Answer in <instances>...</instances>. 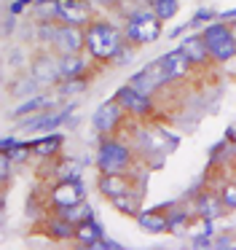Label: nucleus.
<instances>
[{
    "label": "nucleus",
    "instance_id": "nucleus-8",
    "mask_svg": "<svg viewBox=\"0 0 236 250\" xmlns=\"http://www.w3.org/2000/svg\"><path fill=\"white\" fill-rule=\"evenodd\" d=\"M123 113H126V110H123V105L118 103L116 97H113V100L102 103L99 108L94 110V116H91V124H94V129H97V132L107 135V132H113L118 124H121Z\"/></svg>",
    "mask_w": 236,
    "mask_h": 250
},
{
    "label": "nucleus",
    "instance_id": "nucleus-34",
    "mask_svg": "<svg viewBox=\"0 0 236 250\" xmlns=\"http://www.w3.org/2000/svg\"><path fill=\"white\" fill-rule=\"evenodd\" d=\"M215 248H234V239L231 237H215Z\"/></svg>",
    "mask_w": 236,
    "mask_h": 250
},
{
    "label": "nucleus",
    "instance_id": "nucleus-2",
    "mask_svg": "<svg viewBox=\"0 0 236 250\" xmlns=\"http://www.w3.org/2000/svg\"><path fill=\"white\" fill-rule=\"evenodd\" d=\"M201 38L215 62H228L236 57V35L231 30V24L223 22V19L220 22H209L201 30Z\"/></svg>",
    "mask_w": 236,
    "mask_h": 250
},
{
    "label": "nucleus",
    "instance_id": "nucleus-4",
    "mask_svg": "<svg viewBox=\"0 0 236 250\" xmlns=\"http://www.w3.org/2000/svg\"><path fill=\"white\" fill-rule=\"evenodd\" d=\"M99 172H126L132 167V151L121 140H102L97 151Z\"/></svg>",
    "mask_w": 236,
    "mask_h": 250
},
{
    "label": "nucleus",
    "instance_id": "nucleus-25",
    "mask_svg": "<svg viewBox=\"0 0 236 250\" xmlns=\"http://www.w3.org/2000/svg\"><path fill=\"white\" fill-rule=\"evenodd\" d=\"M166 218H169V231H172V234H182V231L188 229V223H191L188 210H172Z\"/></svg>",
    "mask_w": 236,
    "mask_h": 250
},
{
    "label": "nucleus",
    "instance_id": "nucleus-13",
    "mask_svg": "<svg viewBox=\"0 0 236 250\" xmlns=\"http://www.w3.org/2000/svg\"><path fill=\"white\" fill-rule=\"evenodd\" d=\"M64 146V135L62 132H48V135H40L35 140H30V148L35 156H43V159H51L62 151Z\"/></svg>",
    "mask_w": 236,
    "mask_h": 250
},
{
    "label": "nucleus",
    "instance_id": "nucleus-14",
    "mask_svg": "<svg viewBox=\"0 0 236 250\" xmlns=\"http://www.w3.org/2000/svg\"><path fill=\"white\" fill-rule=\"evenodd\" d=\"M89 67V60L83 54H62L57 60V70H59V78H80L83 70Z\"/></svg>",
    "mask_w": 236,
    "mask_h": 250
},
{
    "label": "nucleus",
    "instance_id": "nucleus-35",
    "mask_svg": "<svg viewBox=\"0 0 236 250\" xmlns=\"http://www.w3.org/2000/svg\"><path fill=\"white\" fill-rule=\"evenodd\" d=\"M220 19H223V22H231V19H234V22H236V8H231V11H223V14H220Z\"/></svg>",
    "mask_w": 236,
    "mask_h": 250
},
{
    "label": "nucleus",
    "instance_id": "nucleus-10",
    "mask_svg": "<svg viewBox=\"0 0 236 250\" xmlns=\"http://www.w3.org/2000/svg\"><path fill=\"white\" fill-rule=\"evenodd\" d=\"M73 108H59V110H40L35 119H30L27 124H21V129L27 132H40V135H48V132H57V126L64 124V119L70 116Z\"/></svg>",
    "mask_w": 236,
    "mask_h": 250
},
{
    "label": "nucleus",
    "instance_id": "nucleus-29",
    "mask_svg": "<svg viewBox=\"0 0 236 250\" xmlns=\"http://www.w3.org/2000/svg\"><path fill=\"white\" fill-rule=\"evenodd\" d=\"M191 248L196 250H212L215 248V237H191Z\"/></svg>",
    "mask_w": 236,
    "mask_h": 250
},
{
    "label": "nucleus",
    "instance_id": "nucleus-36",
    "mask_svg": "<svg viewBox=\"0 0 236 250\" xmlns=\"http://www.w3.org/2000/svg\"><path fill=\"white\" fill-rule=\"evenodd\" d=\"M46 3H57V0H38V6H46Z\"/></svg>",
    "mask_w": 236,
    "mask_h": 250
},
{
    "label": "nucleus",
    "instance_id": "nucleus-1",
    "mask_svg": "<svg viewBox=\"0 0 236 250\" xmlns=\"http://www.w3.org/2000/svg\"><path fill=\"white\" fill-rule=\"evenodd\" d=\"M123 30L113 27L105 19H94L86 24V54L94 62H113L123 51Z\"/></svg>",
    "mask_w": 236,
    "mask_h": 250
},
{
    "label": "nucleus",
    "instance_id": "nucleus-7",
    "mask_svg": "<svg viewBox=\"0 0 236 250\" xmlns=\"http://www.w3.org/2000/svg\"><path fill=\"white\" fill-rule=\"evenodd\" d=\"M54 17L64 24H78L86 27L91 22V8L89 0H57L54 3Z\"/></svg>",
    "mask_w": 236,
    "mask_h": 250
},
{
    "label": "nucleus",
    "instance_id": "nucleus-33",
    "mask_svg": "<svg viewBox=\"0 0 236 250\" xmlns=\"http://www.w3.org/2000/svg\"><path fill=\"white\" fill-rule=\"evenodd\" d=\"M30 3H32V0H14V3H11V14H21Z\"/></svg>",
    "mask_w": 236,
    "mask_h": 250
},
{
    "label": "nucleus",
    "instance_id": "nucleus-28",
    "mask_svg": "<svg viewBox=\"0 0 236 250\" xmlns=\"http://www.w3.org/2000/svg\"><path fill=\"white\" fill-rule=\"evenodd\" d=\"M220 196H223V202H225V207H228V210H236V183H228Z\"/></svg>",
    "mask_w": 236,
    "mask_h": 250
},
{
    "label": "nucleus",
    "instance_id": "nucleus-27",
    "mask_svg": "<svg viewBox=\"0 0 236 250\" xmlns=\"http://www.w3.org/2000/svg\"><path fill=\"white\" fill-rule=\"evenodd\" d=\"M212 231H215L212 218H201V223H198V226L191 231V237H212Z\"/></svg>",
    "mask_w": 236,
    "mask_h": 250
},
{
    "label": "nucleus",
    "instance_id": "nucleus-37",
    "mask_svg": "<svg viewBox=\"0 0 236 250\" xmlns=\"http://www.w3.org/2000/svg\"><path fill=\"white\" fill-rule=\"evenodd\" d=\"M231 30H234V35H236V22H234V24H231Z\"/></svg>",
    "mask_w": 236,
    "mask_h": 250
},
{
    "label": "nucleus",
    "instance_id": "nucleus-18",
    "mask_svg": "<svg viewBox=\"0 0 236 250\" xmlns=\"http://www.w3.org/2000/svg\"><path fill=\"white\" fill-rule=\"evenodd\" d=\"M137 223H139V229H142V231H148V234H164V231H169V218L161 215V212H156V210L139 212Z\"/></svg>",
    "mask_w": 236,
    "mask_h": 250
},
{
    "label": "nucleus",
    "instance_id": "nucleus-32",
    "mask_svg": "<svg viewBox=\"0 0 236 250\" xmlns=\"http://www.w3.org/2000/svg\"><path fill=\"white\" fill-rule=\"evenodd\" d=\"M121 248H123L121 242H113V239H105V237H102L99 242H97L94 250H121Z\"/></svg>",
    "mask_w": 236,
    "mask_h": 250
},
{
    "label": "nucleus",
    "instance_id": "nucleus-20",
    "mask_svg": "<svg viewBox=\"0 0 236 250\" xmlns=\"http://www.w3.org/2000/svg\"><path fill=\"white\" fill-rule=\"evenodd\" d=\"M129 83H132L134 89H139V92H145V94H153L156 89H161L158 78H156L153 73H150V67H145V70L134 73V76L129 78Z\"/></svg>",
    "mask_w": 236,
    "mask_h": 250
},
{
    "label": "nucleus",
    "instance_id": "nucleus-21",
    "mask_svg": "<svg viewBox=\"0 0 236 250\" xmlns=\"http://www.w3.org/2000/svg\"><path fill=\"white\" fill-rule=\"evenodd\" d=\"M54 100H57V97H46V94H35L32 100H27V103L16 105L14 116H30V113H40V110H46L48 105H54Z\"/></svg>",
    "mask_w": 236,
    "mask_h": 250
},
{
    "label": "nucleus",
    "instance_id": "nucleus-16",
    "mask_svg": "<svg viewBox=\"0 0 236 250\" xmlns=\"http://www.w3.org/2000/svg\"><path fill=\"white\" fill-rule=\"evenodd\" d=\"M223 210H228L225 207V202H223V196H217V194H201L196 199V212L201 218H220L223 215Z\"/></svg>",
    "mask_w": 236,
    "mask_h": 250
},
{
    "label": "nucleus",
    "instance_id": "nucleus-5",
    "mask_svg": "<svg viewBox=\"0 0 236 250\" xmlns=\"http://www.w3.org/2000/svg\"><path fill=\"white\" fill-rule=\"evenodd\" d=\"M51 46H57L59 54H80L86 51V27L78 24H57L51 33Z\"/></svg>",
    "mask_w": 236,
    "mask_h": 250
},
{
    "label": "nucleus",
    "instance_id": "nucleus-12",
    "mask_svg": "<svg viewBox=\"0 0 236 250\" xmlns=\"http://www.w3.org/2000/svg\"><path fill=\"white\" fill-rule=\"evenodd\" d=\"M99 191L107 196V199H116V196H123V194H132V183L123 172H102L99 180H97Z\"/></svg>",
    "mask_w": 236,
    "mask_h": 250
},
{
    "label": "nucleus",
    "instance_id": "nucleus-30",
    "mask_svg": "<svg viewBox=\"0 0 236 250\" xmlns=\"http://www.w3.org/2000/svg\"><path fill=\"white\" fill-rule=\"evenodd\" d=\"M212 17H215V14L209 11V8H201V11H196V17L191 19V27H198L201 22H212Z\"/></svg>",
    "mask_w": 236,
    "mask_h": 250
},
{
    "label": "nucleus",
    "instance_id": "nucleus-31",
    "mask_svg": "<svg viewBox=\"0 0 236 250\" xmlns=\"http://www.w3.org/2000/svg\"><path fill=\"white\" fill-rule=\"evenodd\" d=\"M19 137H14V135H8V137H3V140H0V153H8L11 148H16L19 146Z\"/></svg>",
    "mask_w": 236,
    "mask_h": 250
},
{
    "label": "nucleus",
    "instance_id": "nucleus-19",
    "mask_svg": "<svg viewBox=\"0 0 236 250\" xmlns=\"http://www.w3.org/2000/svg\"><path fill=\"white\" fill-rule=\"evenodd\" d=\"M48 237L51 239H75V223L67 221L64 215L48 221Z\"/></svg>",
    "mask_w": 236,
    "mask_h": 250
},
{
    "label": "nucleus",
    "instance_id": "nucleus-3",
    "mask_svg": "<svg viewBox=\"0 0 236 250\" xmlns=\"http://www.w3.org/2000/svg\"><path fill=\"white\" fill-rule=\"evenodd\" d=\"M123 35H126V41H132V43L148 46V43H153V41L161 38V19L153 14V8H139L132 17H126Z\"/></svg>",
    "mask_w": 236,
    "mask_h": 250
},
{
    "label": "nucleus",
    "instance_id": "nucleus-15",
    "mask_svg": "<svg viewBox=\"0 0 236 250\" xmlns=\"http://www.w3.org/2000/svg\"><path fill=\"white\" fill-rule=\"evenodd\" d=\"M180 49L188 54V60H191L193 65H204V62H207L209 57H212V54H209V49H207V43H204L201 35H188V38L180 43Z\"/></svg>",
    "mask_w": 236,
    "mask_h": 250
},
{
    "label": "nucleus",
    "instance_id": "nucleus-26",
    "mask_svg": "<svg viewBox=\"0 0 236 250\" xmlns=\"http://www.w3.org/2000/svg\"><path fill=\"white\" fill-rule=\"evenodd\" d=\"M80 89H86L83 78H64L62 86H59V97H70V94L80 92Z\"/></svg>",
    "mask_w": 236,
    "mask_h": 250
},
{
    "label": "nucleus",
    "instance_id": "nucleus-17",
    "mask_svg": "<svg viewBox=\"0 0 236 250\" xmlns=\"http://www.w3.org/2000/svg\"><path fill=\"white\" fill-rule=\"evenodd\" d=\"M75 239H78L83 248H91L94 250L97 248V242L102 239V229H99V223L94 221V218H89V221H83V223H78L75 226Z\"/></svg>",
    "mask_w": 236,
    "mask_h": 250
},
{
    "label": "nucleus",
    "instance_id": "nucleus-24",
    "mask_svg": "<svg viewBox=\"0 0 236 250\" xmlns=\"http://www.w3.org/2000/svg\"><path fill=\"white\" fill-rule=\"evenodd\" d=\"M150 8H153V14L161 19V22H169V19L180 11V3H177V0H153Z\"/></svg>",
    "mask_w": 236,
    "mask_h": 250
},
{
    "label": "nucleus",
    "instance_id": "nucleus-6",
    "mask_svg": "<svg viewBox=\"0 0 236 250\" xmlns=\"http://www.w3.org/2000/svg\"><path fill=\"white\" fill-rule=\"evenodd\" d=\"M116 100L123 105V110H126L129 116L145 119V116L153 113V100H150V94L134 89L132 83H123L121 89H116Z\"/></svg>",
    "mask_w": 236,
    "mask_h": 250
},
{
    "label": "nucleus",
    "instance_id": "nucleus-9",
    "mask_svg": "<svg viewBox=\"0 0 236 250\" xmlns=\"http://www.w3.org/2000/svg\"><path fill=\"white\" fill-rule=\"evenodd\" d=\"M158 62V67H161V73H164V81L169 83V81H177V78H182V76H188L191 73V67H193V62L188 60V54L177 46L175 51H169V54H164L161 60H156Z\"/></svg>",
    "mask_w": 236,
    "mask_h": 250
},
{
    "label": "nucleus",
    "instance_id": "nucleus-11",
    "mask_svg": "<svg viewBox=\"0 0 236 250\" xmlns=\"http://www.w3.org/2000/svg\"><path fill=\"white\" fill-rule=\"evenodd\" d=\"M80 199H83V183H80V178L62 180V183H57L51 191V205L57 207V210H64V207L75 205V202H80Z\"/></svg>",
    "mask_w": 236,
    "mask_h": 250
},
{
    "label": "nucleus",
    "instance_id": "nucleus-22",
    "mask_svg": "<svg viewBox=\"0 0 236 250\" xmlns=\"http://www.w3.org/2000/svg\"><path fill=\"white\" fill-rule=\"evenodd\" d=\"M59 215H64L67 221H73L75 226H78V223H83V221H89V218H94V212H91V207L86 205L83 199H80V202H75V205H70V207H64V210H59Z\"/></svg>",
    "mask_w": 236,
    "mask_h": 250
},
{
    "label": "nucleus",
    "instance_id": "nucleus-23",
    "mask_svg": "<svg viewBox=\"0 0 236 250\" xmlns=\"http://www.w3.org/2000/svg\"><path fill=\"white\" fill-rule=\"evenodd\" d=\"M113 207L121 212H126V215H139V196L137 194H123V196H116V199H110Z\"/></svg>",
    "mask_w": 236,
    "mask_h": 250
}]
</instances>
